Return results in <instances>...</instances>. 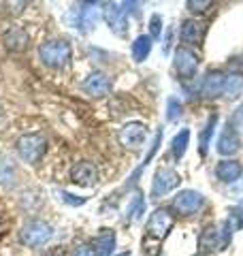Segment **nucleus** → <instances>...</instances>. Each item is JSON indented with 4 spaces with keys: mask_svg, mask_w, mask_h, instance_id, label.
<instances>
[{
    "mask_svg": "<svg viewBox=\"0 0 243 256\" xmlns=\"http://www.w3.org/2000/svg\"><path fill=\"white\" fill-rule=\"evenodd\" d=\"M81 88H84L86 94L100 98V96H107V94L111 92L113 84H111V79L104 75V73H92V75L86 77V82L81 84Z\"/></svg>",
    "mask_w": 243,
    "mask_h": 256,
    "instance_id": "obj_13",
    "label": "nucleus"
},
{
    "mask_svg": "<svg viewBox=\"0 0 243 256\" xmlns=\"http://www.w3.org/2000/svg\"><path fill=\"white\" fill-rule=\"evenodd\" d=\"M194 256H205V254H194Z\"/></svg>",
    "mask_w": 243,
    "mask_h": 256,
    "instance_id": "obj_37",
    "label": "nucleus"
},
{
    "mask_svg": "<svg viewBox=\"0 0 243 256\" xmlns=\"http://www.w3.org/2000/svg\"><path fill=\"white\" fill-rule=\"evenodd\" d=\"M58 196H60L62 203H66L70 207H79V205H84L88 201L86 196H75L72 192H66V190H58Z\"/></svg>",
    "mask_w": 243,
    "mask_h": 256,
    "instance_id": "obj_30",
    "label": "nucleus"
},
{
    "mask_svg": "<svg viewBox=\"0 0 243 256\" xmlns=\"http://www.w3.org/2000/svg\"><path fill=\"white\" fill-rule=\"evenodd\" d=\"M118 139L128 150H141L145 139H148V128H145L143 122H128L122 126Z\"/></svg>",
    "mask_w": 243,
    "mask_h": 256,
    "instance_id": "obj_9",
    "label": "nucleus"
},
{
    "mask_svg": "<svg viewBox=\"0 0 243 256\" xmlns=\"http://www.w3.org/2000/svg\"><path fill=\"white\" fill-rule=\"evenodd\" d=\"M188 143H190V130L188 128H184V130H180L173 137L171 141V154L175 160H182L184 154H186V150H188Z\"/></svg>",
    "mask_w": 243,
    "mask_h": 256,
    "instance_id": "obj_23",
    "label": "nucleus"
},
{
    "mask_svg": "<svg viewBox=\"0 0 243 256\" xmlns=\"http://www.w3.org/2000/svg\"><path fill=\"white\" fill-rule=\"evenodd\" d=\"M202 205H205V196L198 190H192V188L180 190L173 198V210L182 216H194L202 210Z\"/></svg>",
    "mask_w": 243,
    "mask_h": 256,
    "instance_id": "obj_6",
    "label": "nucleus"
},
{
    "mask_svg": "<svg viewBox=\"0 0 243 256\" xmlns=\"http://www.w3.org/2000/svg\"><path fill=\"white\" fill-rule=\"evenodd\" d=\"M184 114V107H182V102L175 98V96H171V98L166 100V120L168 122H175V120H180Z\"/></svg>",
    "mask_w": 243,
    "mask_h": 256,
    "instance_id": "obj_28",
    "label": "nucleus"
},
{
    "mask_svg": "<svg viewBox=\"0 0 243 256\" xmlns=\"http://www.w3.org/2000/svg\"><path fill=\"white\" fill-rule=\"evenodd\" d=\"M216 126H218V114H212L209 120H207V124L202 126V130L198 134V152H200V156H205L209 146H212V137L216 132Z\"/></svg>",
    "mask_w": 243,
    "mask_h": 256,
    "instance_id": "obj_21",
    "label": "nucleus"
},
{
    "mask_svg": "<svg viewBox=\"0 0 243 256\" xmlns=\"http://www.w3.org/2000/svg\"><path fill=\"white\" fill-rule=\"evenodd\" d=\"M243 175V164L239 160H220L216 166V178L224 182V184H234L237 180H241Z\"/></svg>",
    "mask_w": 243,
    "mask_h": 256,
    "instance_id": "obj_17",
    "label": "nucleus"
},
{
    "mask_svg": "<svg viewBox=\"0 0 243 256\" xmlns=\"http://www.w3.org/2000/svg\"><path fill=\"white\" fill-rule=\"evenodd\" d=\"M139 6H141V2H122V9L126 11V15H128V13L139 15V13H141V11H139Z\"/></svg>",
    "mask_w": 243,
    "mask_h": 256,
    "instance_id": "obj_34",
    "label": "nucleus"
},
{
    "mask_svg": "<svg viewBox=\"0 0 243 256\" xmlns=\"http://www.w3.org/2000/svg\"><path fill=\"white\" fill-rule=\"evenodd\" d=\"M28 45H30V34L24 28L13 26V28H9L4 32V47L9 52H15V54L26 52Z\"/></svg>",
    "mask_w": 243,
    "mask_h": 256,
    "instance_id": "obj_16",
    "label": "nucleus"
},
{
    "mask_svg": "<svg viewBox=\"0 0 243 256\" xmlns=\"http://www.w3.org/2000/svg\"><path fill=\"white\" fill-rule=\"evenodd\" d=\"M113 256H132L130 252H120V254H113Z\"/></svg>",
    "mask_w": 243,
    "mask_h": 256,
    "instance_id": "obj_36",
    "label": "nucleus"
},
{
    "mask_svg": "<svg viewBox=\"0 0 243 256\" xmlns=\"http://www.w3.org/2000/svg\"><path fill=\"white\" fill-rule=\"evenodd\" d=\"M116 248V230L113 228H100L98 235L94 237V250L98 256H113Z\"/></svg>",
    "mask_w": 243,
    "mask_h": 256,
    "instance_id": "obj_18",
    "label": "nucleus"
},
{
    "mask_svg": "<svg viewBox=\"0 0 243 256\" xmlns=\"http://www.w3.org/2000/svg\"><path fill=\"white\" fill-rule=\"evenodd\" d=\"M70 256H98V254H96V250H94L92 246H88V244H77L75 248H72Z\"/></svg>",
    "mask_w": 243,
    "mask_h": 256,
    "instance_id": "obj_32",
    "label": "nucleus"
},
{
    "mask_svg": "<svg viewBox=\"0 0 243 256\" xmlns=\"http://www.w3.org/2000/svg\"><path fill=\"white\" fill-rule=\"evenodd\" d=\"M70 180H72V184H77V186L92 188L94 184L98 182V171H96V166L92 162L81 160V162H77L70 169Z\"/></svg>",
    "mask_w": 243,
    "mask_h": 256,
    "instance_id": "obj_12",
    "label": "nucleus"
},
{
    "mask_svg": "<svg viewBox=\"0 0 243 256\" xmlns=\"http://www.w3.org/2000/svg\"><path fill=\"white\" fill-rule=\"evenodd\" d=\"M54 237V226L45 220H28L20 230V242L28 248H40L50 244Z\"/></svg>",
    "mask_w": 243,
    "mask_h": 256,
    "instance_id": "obj_4",
    "label": "nucleus"
},
{
    "mask_svg": "<svg viewBox=\"0 0 243 256\" xmlns=\"http://www.w3.org/2000/svg\"><path fill=\"white\" fill-rule=\"evenodd\" d=\"M216 150H218L220 156H232L241 150V137L228 124H226L224 130L220 132V139H218V143H216Z\"/></svg>",
    "mask_w": 243,
    "mask_h": 256,
    "instance_id": "obj_14",
    "label": "nucleus"
},
{
    "mask_svg": "<svg viewBox=\"0 0 243 256\" xmlns=\"http://www.w3.org/2000/svg\"><path fill=\"white\" fill-rule=\"evenodd\" d=\"M18 182V166L13 160H0V186H15Z\"/></svg>",
    "mask_w": 243,
    "mask_h": 256,
    "instance_id": "obj_25",
    "label": "nucleus"
},
{
    "mask_svg": "<svg viewBox=\"0 0 243 256\" xmlns=\"http://www.w3.org/2000/svg\"><path fill=\"white\" fill-rule=\"evenodd\" d=\"M224 84H226V75L222 70H209L200 82V96L202 98H218L224 94Z\"/></svg>",
    "mask_w": 243,
    "mask_h": 256,
    "instance_id": "obj_11",
    "label": "nucleus"
},
{
    "mask_svg": "<svg viewBox=\"0 0 243 256\" xmlns=\"http://www.w3.org/2000/svg\"><path fill=\"white\" fill-rule=\"evenodd\" d=\"M100 2H79L70 9L68 13V20H70V26L77 28L81 34H88L96 28L100 18Z\"/></svg>",
    "mask_w": 243,
    "mask_h": 256,
    "instance_id": "obj_2",
    "label": "nucleus"
},
{
    "mask_svg": "<svg viewBox=\"0 0 243 256\" xmlns=\"http://www.w3.org/2000/svg\"><path fill=\"white\" fill-rule=\"evenodd\" d=\"M205 36V24L198 20H184L180 26V38L186 45H198Z\"/></svg>",
    "mask_w": 243,
    "mask_h": 256,
    "instance_id": "obj_15",
    "label": "nucleus"
},
{
    "mask_svg": "<svg viewBox=\"0 0 243 256\" xmlns=\"http://www.w3.org/2000/svg\"><path fill=\"white\" fill-rule=\"evenodd\" d=\"M152 45H154L152 36H148V34H139V36H136L132 41V47H130L134 62H145V60H148V56L152 54Z\"/></svg>",
    "mask_w": 243,
    "mask_h": 256,
    "instance_id": "obj_20",
    "label": "nucleus"
},
{
    "mask_svg": "<svg viewBox=\"0 0 243 256\" xmlns=\"http://www.w3.org/2000/svg\"><path fill=\"white\" fill-rule=\"evenodd\" d=\"M102 6H104V9H102V18H104V22H107L109 30L113 32V34H118V36H124L126 30H128V15H126L124 9H122V4L107 2Z\"/></svg>",
    "mask_w": 243,
    "mask_h": 256,
    "instance_id": "obj_10",
    "label": "nucleus"
},
{
    "mask_svg": "<svg viewBox=\"0 0 243 256\" xmlns=\"http://www.w3.org/2000/svg\"><path fill=\"white\" fill-rule=\"evenodd\" d=\"M173 66L180 79H192L196 77V70H198V56L190 47H177V52L173 56Z\"/></svg>",
    "mask_w": 243,
    "mask_h": 256,
    "instance_id": "obj_8",
    "label": "nucleus"
},
{
    "mask_svg": "<svg viewBox=\"0 0 243 256\" xmlns=\"http://www.w3.org/2000/svg\"><path fill=\"white\" fill-rule=\"evenodd\" d=\"M198 248L202 254H209V252H216L222 248V239H220V228L218 226H209L200 233L198 237Z\"/></svg>",
    "mask_w": 243,
    "mask_h": 256,
    "instance_id": "obj_19",
    "label": "nucleus"
},
{
    "mask_svg": "<svg viewBox=\"0 0 243 256\" xmlns=\"http://www.w3.org/2000/svg\"><path fill=\"white\" fill-rule=\"evenodd\" d=\"M175 224V218L173 214L166 210V207H158V210H154V214L150 216L148 220V226H145V230H148V235L154 237V239H164L168 235V230L173 228Z\"/></svg>",
    "mask_w": 243,
    "mask_h": 256,
    "instance_id": "obj_7",
    "label": "nucleus"
},
{
    "mask_svg": "<svg viewBox=\"0 0 243 256\" xmlns=\"http://www.w3.org/2000/svg\"><path fill=\"white\" fill-rule=\"evenodd\" d=\"M226 222H228V226L234 230H241L243 228V203H239L237 207H232L230 210V216L226 218Z\"/></svg>",
    "mask_w": 243,
    "mask_h": 256,
    "instance_id": "obj_27",
    "label": "nucleus"
},
{
    "mask_svg": "<svg viewBox=\"0 0 243 256\" xmlns=\"http://www.w3.org/2000/svg\"><path fill=\"white\" fill-rule=\"evenodd\" d=\"M150 32H152V38H158L160 36V32H162V18L156 13V15H152V20H150Z\"/></svg>",
    "mask_w": 243,
    "mask_h": 256,
    "instance_id": "obj_33",
    "label": "nucleus"
},
{
    "mask_svg": "<svg viewBox=\"0 0 243 256\" xmlns=\"http://www.w3.org/2000/svg\"><path fill=\"white\" fill-rule=\"evenodd\" d=\"M182 184V178L180 173L171 166H160V169L154 173V182H152V198H160L168 194V192H173L177 186Z\"/></svg>",
    "mask_w": 243,
    "mask_h": 256,
    "instance_id": "obj_5",
    "label": "nucleus"
},
{
    "mask_svg": "<svg viewBox=\"0 0 243 256\" xmlns=\"http://www.w3.org/2000/svg\"><path fill=\"white\" fill-rule=\"evenodd\" d=\"M43 256H62L60 252H47V254H43Z\"/></svg>",
    "mask_w": 243,
    "mask_h": 256,
    "instance_id": "obj_35",
    "label": "nucleus"
},
{
    "mask_svg": "<svg viewBox=\"0 0 243 256\" xmlns=\"http://www.w3.org/2000/svg\"><path fill=\"white\" fill-rule=\"evenodd\" d=\"M160 141H162V130H158V132H156V137H154V143H152V150H150V154L145 156L143 164L139 166V169H136V173L132 175V178H130V182H128V184H134V182H136V178H139V173L143 171V166H148V164H150V160L154 158V154H156V152H158V148H160Z\"/></svg>",
    "mask_w": 243,
    "mask_h": 256,
    "instance_id": "obj_26",
    "label": "nucleus"
},
{
    "mask_svg": "<svg viewBox=\"0 0 243 256\" xmlns=\"http://www.w3.org/2000/svg\"><path fill=\"white\" fill-rule=\"evenodd\" d=\"M228 126L232 128L234 132L239 134V137L243 134V105H239L237 109L232 111V116H230V122H228Z\"/></svg>",
    "mask_w": 243,
    "mask_h": 256,
    "instance_id": "obj_29",
    "label": "nucleus"
},
{
    "mask_svg": "<svg viewBox=\"0 0 243 256\" xmlns=\"http://www.w3.org/2000/svg\"><path fill=\"white\" fill-rule=\"evenodd\" d=\"M38 58L50 68H66L72 58V50L68 41L62 38H52L38 45Z\"/></svg>",
    "mask_w": 243,
    "mask_h": 256,
    "instance_id": "obj_1",
    "label": "nucleus"
},
{
    "mask_svg": "<svg viewBox=\"0 0 243 256\" xmlns=\"http://www.w3.org/2000/svg\"><path fill=\"white\" fill-rule=\"evenodd\" d=\"M224 94L226 98H239L243 94V75L241 73H230L226 75V84H224Z\"/></svg>",
    "mask_w": 243,
    "mask_h": 256,
    "instance_id": "obj_24",
    "label": "nucleus"
},
{
    "mask_svg": "<svg viewBox=\"0 0 243 256\" xmlns=\"http://www.w3.org/2000/svg\"><path fill=\"white\" fill-rule=\"evenodd\" d=\"M143 214H145V196L141 190H134L130 201H128V207H126V220L134 222V220H139Z\"/></svg>",
    "mask_w": 243,
    "mask_h": 256,
    "instance_id": "obj_22",
    "label": "nucleus"
},
{
    "mask_svg": "<svg viewBox=\"0 0 243 256\" xmlns=\"http://www.w3.org/2000/svg\"><path fill=\"white\" fill-rule=\"evenodd\" d=\"M212 6H214L212 0H188V2H186V9L192 13H205L212 9Z\"/></svg>",
    "mask_w": 243,
    "mask_h": 256,
    "instance_id": "obj_31",
    "label": "nucleus"
},
{
    "mask_svg": "<svg viewBox=\"0 0 243 256\" xmlns=\"http://www.w3.org/2000/svg\"><path fill=\"white\" fill-rule=\"evenodd\" d=\"M15 148H18V154L22 160H26L30 164H36L47 152V139L43 132H28L18 139Z\"/></svg>",
    "mask_w": 243,
    "mask_h": 256,
    "instance_id": "obj_3",
    "label": "nucleus"
}]
</instances>
